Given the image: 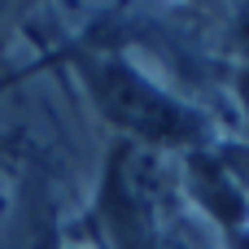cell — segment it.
I'll return each mask as SVG.
<instances>
[{
  "label": "cell",
  "mask_w": 249,
  "mask_h": 249,
  "mask_svg": "<svg viewBox=\"0 0 249 249\" xmlns=\"http://www.w3.org/2000/svg\"><path fill=\"white\" fill-rule=\"evenodd\" d=\"M83 83L96 101V109L127 136V144L144 149H197L206 140V118L171 96L158 79H149L136 61L123 53H101L83 61Z\"/></svg>",
  "instance_id": "1"
},
{
  "label": "cell",
  "mask_w": 249,
  "mask_h": 249,
  "mask_svg": "<svg viewBox=\"0 0 249 249\" xmlns=\"http://www.w3.org/2000/svg\"><path fill=\"white\" fill-rule=\"evenodd\" d=\"M245 26H249V22H245Z\"/></svg>",
  "instance_id": "4"
},
{
  "label": "cell",
  "mask_w": 249,
  "mask_h": 249,
  "mask_svg": "<svg viewBox=\"0 0 249 249\" xmlns=\"http://www.w3.org/2000/svg\"><path fill=\"white\" fill-rule=\"evenodd\" d=\"M184 188L206 206V214L210 219H219L228 232H245L249 223V197H245V188L236 184V175L223 166V158L219 153H188L184 158Z\"/></svg>",
  "instance_id": "2"
},
{
  "label": "cell",
  "mask_w": 249,
  "mask_h": 249,
  "mask_svg": "<svg viewBox=\"0 0 249 249\" xmlns=\"http://www.w3.org/2000/svg\"><path fill=\"white\" fill-rule=\"evenodd\" d=\"M232 88H236V101H241V109H245V118H249V61L241 66V70H236Z\"/></svg>",
  "instance_id": "3"
}]
</instances>
